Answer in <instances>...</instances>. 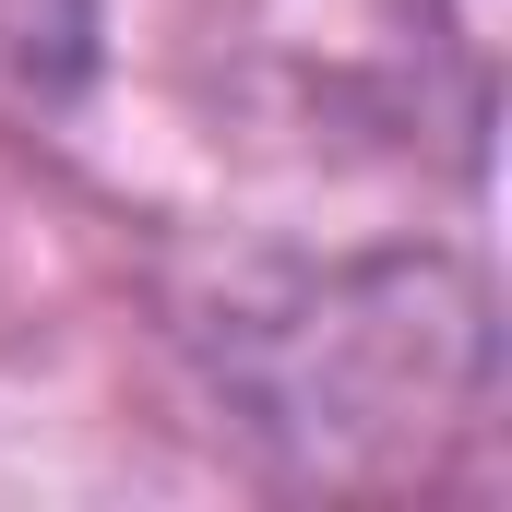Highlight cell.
I'll return each instance as SVG.
<instances>
[{"instance_id": "6da1fadb", "label": "cell", "mask_w": 512, "mask_h": 512, "mask_svg": "<svg viewBox=\"0 0 512 512\" xmlns=\"http://www.w3.org/2000/svg\"><path fill=\"white\" fill-rule=\"evenodd\" d=\"M96 60V0H0V108H60Z\"/></svg>"}]
</instances>
